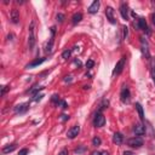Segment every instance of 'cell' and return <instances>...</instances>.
I'll use <instances>...</instances> for the list:
<instances>
[{"instance_id":"cell-1","label":"cell","mask_w":155,"mask_h":155,"mask_svg":"<svg viewBox=\"0 0 155 155\" xmlns=\"http://www.w3.org/2000/svg\"><path fill=\"white\" fill-rule=\"evenodd\" d=\"M28 33H29V36H28V45H29V48H33L34 45H35V23L34 21L30 23L29 28H28Z\"/></svg>"},{"instance_id":"cell-2","label":"cell","mask_w":155,"mask_h":155,"mask_svg":"<svg viewBox=\"0 0 155 155\" xmlns=\"http://www.w3.org/2000/svg\"><path fill=\"white\" fill-rule=\"evenodd\" d=\"M140 50H142V53H143V56L147 58V59H149L150 58V52H149V45H148V41L144 39V38H142V40H140Z\"/></svg>"},{"instance_id":"cell-3","label":"cell","mask_w":155,"mask_h":155,"mask_svg":"<svg viewBox=\"0 0 155 155\" xmlns=\"http://www.w3.org/2000/svg\"><path fill=\"white\" fill-rule=\"evenodd\" d=\"M127 144L132 148H140L143 145V139L140 137H133L127 140Z\"/></svg>"},{"instance_id":"cell-4","label":"cell","mask_w":155,"mask_h":155,"mask_svg":"<svg viewBox=\"0 0 155 155\" xmlns=\"http://www.w3.org/2000/svg\"><path fill=\"white\" fill-rule=\"evenodd\" d=\"M104 124H105V119H104L103 114L97 113L96 116H94V120H93V125L96 127H102V126H104Z\"/></svg>"},{"instance_id":"cell-5","label":"cell","mask_w":155,"mask_h":155,"mask_svg":"<svg viewBox=\"0 0 155 155\" xmlns=\"http://www.w3.org/2000/svg\"><path fill=\"white\" fill-rule=\"evenodd\" d=\"M125 57H122V58H120V61L116 63V65H115V68H114V70H113V75H119L121 71H122V69H124V65H125Z\"/></svg>"},{"instance_id":"cell-6","label":"cell","mask_w":155,"mask_h":155,"mask_svg":"<svg viewBox=\"0 0 155 155\" xmlns=\"http://www.w3.org/2000/svg\"><path fill=\"white\" fill-rule=\"evenodd\" d=\"M79 132H80V126H79V125H74V126L67 132V137L70 138V139H73V138H75V137L79 134Z\"/></svg>"},{"instance_id":"cell-7","label":"cell","mask_w":155,"mask_h":155,"mask_svg":"<svg viewBox=\"0 0 155 155\" xmlns=\"http://www.w3.org/2000/svg\"><path fill=\"white\" fill-rule=\"evenodd\" d=\"M105 16H107V18L109 19L110 23H115V22H116V21H115V17H114V10H113V7L108 6V7L105 8Z\"/></svg>"},{"instance_id":"cell-8","label":"cell","mask_w":155,"mask_h":155,"mask_svg":"<svg viewBox=\"0 0 155 155\" xmlns=\"http://www.w3.org/2000/svg\"><path fill=\"white\" fill-rule=\"evenodd\" d=\"M137 27L139 28V29H142V30H147V33L149 34L150 31H149V29H148V24H147V22H145V19L144 18H138L137 19Z\"/></svg>"},{"instance_id":"cell-9","label":"cell","mask_w":155,"mask_h":155,"mask_svg":"<svg viewBox=\"0 0 155 155\" xmlns=\"http://www.w3.org/2000/svg\"><path fill=\"white\" fill-rule=\"evenodd\" d=\"M120 97H121V101H122L124 103L130 102V91H128L127 87H124V88L121 90V94H120Z\"/></svg>"},{"instance_id":"cell-10","label":"cell","mask_w":155,"mask_h":155,"mask_svg":"<svg viewBox=\"0 0 155 155\" xmlns=\"http://www.w3.org/2000/svg\"><path fill=\"white\" fill-rule=\"evenodd\" d=\"M29 108V103H22L15 107V113H24Z\"/></svg>"},{"instance_id":"cell-11","label":"cell","mask_w":155,"mask_h":155,"mask_svg":"<svg viewBox=\"0 0 155 155\" xmlns=\"http://www.w3.org/2000/svg\"><path fill=\"white\" fill-rule=\"evenodd\" d=\"M133 132L136 134H138V136H142V134L145 133V128H144V126L142 124H136L134 127H133Z\"/></svg>"},{"instance_id":"cell-12","label":"cell","mask_w":155,"mask_h":155,"mask_svg":"<svg viewBox=\"0 0 155 155\" xmlns=\"http://www.w3.org/2000/svg\"><path fill=\"white\" fill-rule=\"evenodd\" d=\"M120 13H121V16H122L124 19H126V21L128 19V6L126 4H122L120 6Z\"/></svg>"},{"instance_id":"cell-13","label":"cell","mask_w":155,"mask_h":155,"mask_svg":"<svg viewBox=\"0 0 155 155\" xmlns=\"http://www.w3.org/2000/svg\"><path fill=\"white\" fill-rule=\"evenodd\" d=\"M11 22L15 24L19 22V12L17 8H12V11H11Z\"/></svg>"},{"instance_id":"cell-14","label":"cell","mask_w":155,"mask_h":155,"mask_svg":"<svg viewBox=\"0 0 155 155\" xmlns=\"http://www.w3.org/2000/svg\"><path fill=\"white\" fill-rule=\"evenodd\" d=\"M113 142L117 145H120L122 142H124V136L120 133V132H115L114 136H113Z\"/></svg>"},{"instance_id":"cell-15","label":"cell","mask_w":155,"mask_h":155,"mask_svg":"<svg viewBox=\"0 0 155 155\" xmlns=\"http://www.w3.org/2000/svg\"><path fill=\"white\" fill-rule=\"evenodd\" d=\"M98 8H99V1L96 0V1H93V2L90 5V7H88V12L92 13V15H93V13H97Z\"/></svg>"},{"instance_id":"cell-16","label":"cell","mask_w":155,"mask_h":155,"mask_svg":"<svg viewBox=\"0 0 155 155\" xmlns=\"http://www.w3.org/2000/svg\"><path fill=\"white\" fill-rule=\"evenodd\" d=\"M45 61H46V58H40V59H35V61L30 62L29 64H27V68H34V67H38V65H40L41 63H44Z\"/></svg>"},{"instance_id":"cell-17","label":"cell","mask_w":155,"mask_h":155,"mask_svg":"<svg viewBox=\"0 0 155 155\" xmlns=\"http://www.w3.org/2000/svg\"><path fill=\"white\" fill-rule=\"evenodd\" d=\"M16 144L15 143H12V144H7V145H5L4 148H2V153L4 154H7V153H11V151H13L15 149H16Z\"/></svg>"},{"instance_id":"cell-18","label":"cell","mask_w":155,"mask_h":155,"mask_svg":"<svg viewBox=\"0 0 155 155\" xmlns=\"http://www.w3.org/2000/svg\"><path fill=\"white\" fill-rule=\"evenodd\" d=\"M81 19H82V15L81 13H75L71 18V22H73V24H78Z\"/></svg>"},{"instance_id":"cell-19","label":"cell","mask_w":155,"mask_h":155,"mask_svg":"<svg viewBox=\"0 0 155 155\" xmlns=\"http://www.w3.org/2000/svg\"><path fill=\"white\" fill-rule=\"evenodd\" d=\"M136 109L138 110V114H139V116H140V119L142 120H144V113H143V108H142V105L139 104V103H136Z\"/></svg>"},{"instance_id":"cell-20","label":"cell","mask_w":155,"mask_h":155,"mask_svg":"<svg viewBox=\"0 0 155 155\" xmlns=\"http://www.w3.org/2000/svg\"><path fill=\"white\" fill-rule=\"evenodd\" d=\"M70 54H71V50H65V51H63L62 57H63L64 59H68V58L70 57Z\"/></svg>"},{"instance_id":"cell-21","label":"cell","mask_w":155,"mask_h":155,"mask_svg":"<svg viewBox=\"0 0 155 155\" xmlns=\"http://www.w3.org/2000/svg\"><path fill=\"white\" fill-rule=\"evenodd\" d=\"M93 65H94V62H93L92 59H88V61L86 62V68H87V69H91Z\"/></svg>"},{"instance_id":"cell-22","label":"cell","mask_w":155,"mask_h":155,"mask_svg":"<svg viewBox=\"0 0 155 155\" xmlns=\"http://www.w3.org/2000/svg\"><path fill=\"white\" fill-rule=\"evenodd\" d=\"M92 144H93V145H96V147H97V145H99V144H101V138L94 137V138L92 139Z\"/></svg>"},{"instance_id":"cell-23","label":"cell","mask_w":155,"mask_h":155,"mask_svg":"<svg viewBox=\"0 0 155 155\" xmlns=\"http://www.w3.org/2000/svg\"><path fill=\"white\" fill-rule=\"evenodd\" d=\"M42 97H44V94H39V93H36V94H34V98H33V101L38 102V101H40Z\"/></svg>"},{"instance_id":"cell-24","label":"cell","mask_w":155,"mask_h":155,"mask_svg":"<svg viewBox=\"0 0 155 155\" xmlns=\"http://www.w3.org/2000/svg\"><path fill=\"white\" fill-rule=\"evenodd\" d=\"M63 19H64V15L63 13H58L57 15V21L58 22H63Z\"/></svg>"},{"instance_id":"cell-25","label":"cell","mask_w":155,"mask_h":155,"mask_svg":"<svg viewBox=\"0 0 155 155\" xmlns=\"http://www.w3.org/2000/svg\"><path fill=\"white\" fill-rule=\"evenodd\" d=\"M122 33H124V34H122V36H124V38H126V36H127V34H128V29H127V27H122Z\"/></svg>"},{"instance_id":"cell-26","label":"cell","mask_w":155,"mask_h":155,"mask_svg":"<svg viewBox=\"0 0 155 155\" xmlns=\"http://www.w3.org/2000/svg\"><path fill=\"white\" fill-rule=\"evenodd\" d=\"M27 154H28V149H25V148L21 149L19 153H18V155H27Z\"/></svg>"},{"instance_id":"cell-27","label":"cell","mask_w":155,"mask_h":155,"mask_svg":"<svg viewBox=\"0 0 155 155\" xmlns=\"http://www.w3.org/2000/svg\"><path fill=\"white\" fill-rule=\"evenodd\" d=\"M8 88H10L8 86H2V87H1V96H4V94H5V92H6Z\"/></svg>"},{"instance_id":"cell-28","label":"cell","mask_w":155,"mask_h":155,"mask_svg":"<svg viewBox=\"0 0 155 155\" xmlns=\"http://www.w3.org/2000/svg\"><path fill=\"white\" fill-rule=\"evenodd\" d=\"M84 150H85V148H84V147H81L80 149H75V153H76V154H81Z\"/></svg>"},{"instance_id":"cell-29","label":"cell","mask_w":155,"mask_h":155,"mask_svg":"<svg viewBox=\"0 0 155 155\" xmlns=\"http://www.w3.org/2000/svg\"><path fill=\"white\" fill-rule=\"evenodd\" d=\"M58 155H68V150H67V149H63Z\"/></svg>"},{"instance_id":"cell-30","label":"cell","mask_w":155,"mask_h":155,"mask_svg":"<svg viewBox=\"0 0 155 155\" xmlns=\"http://www.w3.org/2000/svg\"><path fill=\"white\" fill-rule=\"evenodd\" d=\"M61 116H62V117H61L62 120H67V119H69V116H68V115H64V114H63V115H61Z\"/></svg>"},{"instance_id":"cell-31","label":"cell","mask_w":155,"mask_h":155,"mask_svg":"<svg viewBox=\"0 0 155 155\" xmlns=\"http://www.w3.org/2000/svg\"><path fill=\"white\" fill-rule=\"evenodd\" d=\"M151 21H153V23L155 24V13H153V15H151Z\"/></svg>"},{"instance_id":"cell-32","label":"cell","mask_w":155,"mask_h":155,"mask_svg":"<svg viewBox=\"0 0 155 155\" xmlns=\"http://www.w3.org/2000/svg\"><path fill=\"white\" fill-rule=\"evenodd\" d=\"M71 80V76H65V79H64V81H70Z\"/></svg>"},{"instance_id":"cell-33","label":"cell","mask_w":155,"mask_h":155,"mask_svg":"<svg viewBox=\"0 0 155 155\" xmlns=\"http://www.w3.org/2000/svg\"><path fill=\"white\" fill-rule=\"evenodd\" d=\"M99 155H109V153L108 151H102V153H99Z\"/></svg>"},{"instance_id":"cell-34","label":"cell","mask_w":155,"mask_h":155,"mask_svg":"<svg viewBox=\"0 0 155 155\" xmlns=\"http://www.w3.org/2000/svg\"><path fill=\"white\" fill-rule=\"evenodd\" d=\"M153 75V80H154V84H155V74H151Z\"/></svg>"},{"instance_id":"cell-35","label":"cell","mask_w":155,"mask_h":155,"mask_svg":"<svg viewBox=\"0 0 155 155\" xmlns=\"http://www.w3.org/2000/svg\"><path fill=\"white\" fill-rule=\"evenodd\" d=\"M92 155H99V153H92Z\"/></svg>"}]
</instances>
